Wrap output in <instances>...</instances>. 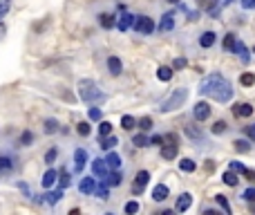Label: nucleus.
I'll use <instances>...</instances> for the list:
<instances>
[{
    "label": "nucleus",
    "mask_w": 255,
    "mask_h": 215,
    "mask_svg": "<svg viewBox=\"0 0 255 215\" xmlns=\"http://www.w3.org/2000/svg\"><path fill=\"white\" fill-rule=\"evenodd\" d=\"M190 204H193V195L190 193H184V195H179V200H177V211L179 213H184V211H188L190 209Z\"/></svg>",
    "instance_id": "9b49d317"
},
{
    "label": "nucleus",
    "mask_w": 255,
    "mask_h": 215,
    "mask_svg": "<svg viewBox=\"0 0 255 215\" xmlns=\"http://www.w3.org/2000/svg\"><path fill=\"white\" fill-rule=\"evenodd\" d=\"M233 114L238 119L251 117V114H253V106H251V103H235V106H233Z\"/></svg>",
    "instance_id": "1a4fd4ad"
},
{
    "label": "nucleus",
    "mask_w": 255,
    "mask_h": 215,
    "mask_svg": "<svg viewBox=\"0 0 255 215\" xmlns=\"http://www.w3.org/2000/svg\"><path fill=\"white\" fill-rule=\"evenodd\" d=\"M179 168H181V171H184V173H193L197 166H195V162H193V159H188V157H186V159H181V162H179Z\"/></svg>",
    "instance_id": "bb28decb"
},
{
    "label": "nucleus",
    "mask_w": 255,
    "mask_h": 215,
    "mask_svg": "<svg viewBox=\"0 0 255 215\" xmlns=\"http://www.w3.org/2000/svg\"><path fill=\"white\" fill-rule=\"evenodd\" d=\"M132 144H134L136 148H145V146H150V144H148V137H145V135H134Z\"/></svg>",
    "instance_id": "7c9ffc66"
},
{
    "label": "nucleus",
    "mask_w": 255,
    "mask_h": 215,
    "mask_svg": "<svg viewBox=\"0 0 255 215\" xmlns=\"http://www.w3.org/2000/svg\"><path fill=\"white\" fill-rule=\"evenodd\" d=\"M244 177H247L249 182H255V171H249V168H244V173H242Z\"/></svg>",
    "instance_id": "864d4df0"
},
{
    "label": "nucleus",
    "mask_w": 255,
    "mask_h": 215,
    "mask_svg": "<svg viewBox=\"0 0 255 215\" xmlns=\"http://www.w3.org/2000/svg\"><path fill=\"white\" fill-rule=\"evenodd\" d=\"M213 43H215V34H213V31H204L202 38H199V45H202V47H211Z\"/></svg>",
    "instance_id": "4be33fe9"
},
{
    "label": "nucleus",
    "mask_w": 255,
    "mask_h": 215,
    "mask_svg": "<svg viewBox=\"0 0 255 215\" xmlns=\"http://www.w3.org/2000/svg\"><path fill=\"white\" fill-rule=\"evenodd\" d=\"M247 202H255V189H247L244 191V195H242Z\"/></svg>",
    "instance_id": "49530a36"
},
{
    "label": "nucleus",
    "mask_w": 255,
    "mask_h": 215,
    "mask_svg": "<svg viewBox=\"0 0 255 215\" xmlns=\"http://www.w3.org/2000/svg\"><path fill=\"white\" fill-rule=\"evenodd\" d=\"M172 27H175V20H172V13H166V16L161 18V25H159V29H161V31H170Z\"/></svg>",
    "instance_id": "412c9836"
},
{
    "label": "nucleus",
    "mask_w": 255,
    "mask_h": 215,
    "mask_svg": "<svg viewBox=\"0 0 255 215\" xmlns=\"http://www.w3.org/2000/svg\"><path fill=\"white\" fill-rule=\"evenodd\" d=\"M132 18H134V16H130V13H124V16L117 20V27H119V31H126L128 27L132 25Z\"/></svg>",
    "instance_id": "aec40b11"
},
{
    "label": "nucleus",
    "mask_w": 255,
    "mask_h": 215,
    "mask_svg": "<svg viewBox=\"0 0 255 215\" xmlns=\"http://www.w3.org/2000/svg\"><path fill=\"white\" fill-rule=\"evenodd\" d=\"M148 144H150V146H161V144H163V137L154 135V137H152V139H148Z\"/></svg>",
    "instance_id": "603ef678"
},
{
    "label": "nucleus",
    "mask_w": 255,
    "mask_h": 215,
    "mask_svg": "<svg viewBox=\"0 0 255 215\" xmlns=\"http://www.w3.org/2000/svg\"><path fill=\"white\" fill-rule=\"evenodd\" d=\"M92 171H94V175L106 177V175H108V164H106V159H94V162H92Z\"/></svg>",
    "instance_id": "ddd939ff"
},
{
    "label": "nucleus",
    "mask_w": 255,
    "mask_h": 215,
    "mask_svg": "<svg viewBox=\"0 0 255 215\" xmlns=\"http://www.w3.org/2000/svg\"><path fill=\"white\" fill-rule=\"evenodd\" d=\"M76 132H79L81 137H88L90 132H92V128H90V123H88V121H81L79 126H76Z\"/></svg>",
    "instance_id": "c756f323"
},
{
    "label": "nucleus",
    "mask_w": 255,
    "mask_h": 215,
    "mask_svg": "<svg viewBox=\"0 0 255 215\" xmlns=\"http://www.w3.org/2000/svg\"><path fill=\"white\" fill-rule=\"evenodd\" d=\"M112 132V123L110 121H101L99 123V137H106Z\"/></svg>",
    "instance_id": "cd10ccee"
},
{
    "label": "nucleus",
    "mask_w": 255,
    "mask_h": 215,
    "mask_svg": "<svg viewBox=\"0 0 255 215\" xmlns=\"http://www.w3.org/2000/svg\"><path fill=\"white\" fill-rule=\"evenodd\" d=\"M9 7H11V4H9V0H2V2H0V18L9 11Z\"/></svg>",
    "instance_id": "3c124183"
},
{
    "label": "nucleus",
    "mask_w": 255,
    "mask_h": 215,
    "mask_svg": "<svg viewBox=\"0 0 255 215\" xmlns=\"http://www.w3.org/2000/svg\"><path fill=\"white\" fill-rule=\"evenodd\" d=\"M186 97H188V92H186L184 88L175 90V92H172L170 97L161 103V112H172V110L181 108V106H184V101H186Z\"/></svg>",
    "instance_id": "7ed1b4c3"
},
{
    "label": "nucleus",
    "mask_w": 255,
    "mask_h": 215,
    "mask_svg": "<svg viewBox=\"0 0 255 215\" xmlns=\"http://www.w3.org/2000/svg\"><path fill=\"white\" fill-rule=\"evenodd\" d=\"M136 211H139V202H128L126 204V213L128 215H134Z\"/></svg>",
    "instance_id": "a19ab883"
},
{
    "label": "nucleus",
    "mask_w": 255,
    "mask_h": 215,
    "mask_svg": "<svg viewBox=\"0 0 255 215\" xmlns=\"http://www.w3.org/2000/svg\"><path fill=\"white\" fill-rule=\"evenodd\" d=\"M253 52H255V49H253Z\"/></svg>",
    "instance_id": "052dcab7"
},
{
    "label": "nucleus",
    "mask_w": 255,
    "mask_h": 215,
    "mask_svg": "<svg viewBox=\"0 0 255 215\" xmlns=\"http://www.w3.org/2000/svg\"><path fill=\"white\" fill-rule=\"evenodd\" d=\"M226 132V121H215L213 123V135H222Z\"/></svg>",
    "instance_id": "58836bf2"
},
{
    "label": "nucleus",
    "mask_w": 255,
    "mask_h": 215,
    "mask_svg": "<svg viewBox=\"0 0 255 215\" xmlns=\"http://www.w3.org/2000/svg\"><path fill=\"white\" fill-rule=\"evenodd\" d=\"M222 47L229 49V52H233V47H235V36H233V34H226V36H224V43H222Z\"/></svg>",
    "instance_id": "2f4dec72"
},
{
    "label": "nucleus",
    "mask_w": 255,
    "mask_h": 215,
    "mask_svg": "<svg viewBox=\"0 0 255 215\" xmlns=\"http://www.w3.org/2000/svg\"><path fill=\"white\" fill-rule=\"evenodd\" d=\"M94 177H83L81 180V186H79V191L81 193H85V195H90V193H94Z\"/></svg>",
    "instance_id": "2eb2a0df"
},
{
    "label": "nucleus",
    "mask_w": 255,
    "mask_h": 215,
    "mask_svg": "<svg viewBox=\"0 0 255 215\" xmlns=\"http://www.w3.org/2000/svg\"><path fill=\"white\" fill-rule=\"evenodd\" d=\"M43 128H45V132H47V135H54V132L58 130V121H56V119H45Z\"/></svg>",
    "instance_id": "a878e982"
},
{
    "label": "nucleus",
    "mask_w": 255,
    "mask_h": 215,
    "mask_svg": "<svg viewBox=\"0 0 255 215\" xmlns=\"http://www.w3.org/2000/svg\"><path fill=\"white\" fill-rule=\"evenodd\" d=\"M58 184H61V189H67V186H70V175H67L65 171L61 173V180H58Z\"/></svg>",
    "instance_id": "37998d69"
},
{
    "label": "nucleus",
    "mask_w": 255,
    "mask_h": 215,
    "mask_svg": "<svg viewBox=\"0 0 255 215\" xmlns=\"http://www.w3.org/2000/svg\"><path fill=\"white\" fill-rule=\"evenodd\" d=\"M108 70H110V74L119 76L121 70H124V65H121V61L117 56H110V58H108Z\"/></svg>",
    "instance_id": "4468645a"
},
{
    "label": "nucleus",
    "mask_w": 255,
    "mask_h": 215,
    "mask_svg": "<svg viewBox=\"0 0 255 215\" xmlns=\"http://www.w3.org/2000/svg\"><path fill=\"white\" fill-rule=\"evenodd\" d=\"M106 164H108V168H112V171H119L121 168V157L117 153H110L106 157Z\"/></svg>",
    "instance_id": "dca6fc26"
},
{
    "label": "nucleus",
    "mask_w": 255,
    "mask_h": 215,
    "mask_svg": "<svg viewBox=\"0 0 255 215\" xmlns=\"http://www.w3.org/2000/svg\"><path fill=\"white\" fill-rule=\"evenodd\" d=\"M56 177H58V173L56 171H47L43 175V186L45 189H49V186H54V182H56Z\"/></svg>",
    "instance_id": "b1692460"
},
{
    "label": "nucleus",
    "mask_w": 255,
    "mask_h": 215,
    "mask_svg": "<svg viewBox=\"0 0 255 215\" xmlns=\"http://www.w3.org/2000/svg\"><path fill=\"white\" fill-rule=\"evenodd\" d=\"M247 137H249V139H255V123L247 126Z\"/></svg>",
    "instance_id": "5fc2aeb1"
},
{
    "label": "nucleus",
    "mask_w": 255,
    "mask_h": 215,
    "mask_svg": "<svg viewBox=\"0 0 255 215\" xmlns=\"http://www.w3.org/2000/svg\"><path fill=\"white\" fill-rule=\"evenodd\" d=\"M211 94L215 101H220V103H226V101H231V97H233V88H231V83L229 81H224V79H220L215 83V88L211 90Z\"/></svg>",
    "instance_id": "f03ea898"
},
{
    "label": "nucleus",
    "mask_w": 255,
    "mask_h": 215,
    "mask_svg": "<svg viewBox=\"0 0 255 215\" xmlns=\"http://www.w3.org/2000/svg\"><path fill=\"white\" fill-rule=\"evenodd\" d=\"M94 193H97L101 200H108V189H106V186H99V189L94 186Z\"/></svg>",
    "instance_id": "de8ad7c7"
},
{
    "label": "nucleus",
    "mask_w": 255,
    "mask_h": 215,
    "mask_svg": "<svg viewBox=\"0 0 255 215\" xmlns=\"http://www.w3.org/2000/svg\"><path fill=\"white\" fill-rule=\"evenodd\" d=\"M242 7L244 9H255V0H242Z\"/></svg>",
    "instance_id": "6e6d98bb"
},
{
    "label": "nucleus",
    "mask_w": 255,
    "mask_h": 215,
    "mask_svg": "<svg viewBox=\"0 0 255 215\" xmlns=\"http://www.w3.org/2000/svg\"><path fill=\"white\" fill-rule=\"evenodd\" d=\"M224 184H226V186H238V175H235L233 171L224 173Z\"/></svg>",
    "instance_id": "473e14b6"
},
{
    "label": "nucleus",
    "mask_w": 255,
    "mask_h": 215,
    "mask_svg": "<svg viewBox=\"0 0 255 215\" xmlns=\"http://www.w3.org/2000/svg\"><path fill=\"white\" fill-rule=\"evenodd\" d=\"M186 135H188L190 139H195V141L202 139V130H199L195 123H188V126H186Z\"/></svg>",
    "instance_id": "6ab92c4d"
},
{
    "label": "nucleus",
    "mask_w": 255,
    "mask_h": 215,
    "mask_svg": "<svg viewBox=\"0 0 255 215\" xmlns=\"http://www.w3.org/2000/svg\"><path fill=\"white\" fill-rule=\"evenodd\" d=\"M172 67H186V61H184V58H177L175 65H172Z\"/></svg>",
    "instance_id": "4d7b16f0"
},
{
    "label": "nucleus",
    "mask_w": 255,
    "mask_h": 215,
    "mask_svg": "<svg viewBox=\"0 0 255 215\" xmlns=\"http://www.w3.org/2000/svg\"><path fill=\"white\" fill-rule=\"evenodd\" d=\"M166 139H168V144H161V157L170 162V159L177 157V139H175V135L166 137Z\"/></svg>",
    "instance_id": "39448f33"
},
{
    "label": "nucleus",
    "mask_w": 255,
    "mask_h": 215,
    "mask_svg": "<svg viewBox=\"0 0 255 215\" xmlns=\"http://www.w3.org/2000/svg\"><path fill=\"white\" fill-rule=\"evenodd\" d=\"M121 180H124V177H121V173H119V171H115L112 175H108V186H119V184H121Z\"/></svg>",
    "instance_id": "c85d7f7f"
},
{
    "label": "nucleus",
    "mask_w": 255,
    "mask_h": 215,
    "mask_svg": "<svg viewBox=\"0 0 255 215\" xmlns=\"http://www.w3.org/2000/svg\"><path fill=\"white\" fill-rule=\"evenodd\" d=\"M121 126H124L126 130H132V128L136 126V119H134V117H130V114H126V117L121 119Z\"/></svg>",
    "instance_id": "72a5a7b5"
},
{
    "label": "nucleus",
    "mask_w": 255,
    "mask_h": 215,
    "mask_svg": "<svg viewBox=\"0 0 255 215\" xmlns=\"http://www.w3.org/2000/svg\"><path fill=\"white\" fill-rule=\"evenodd\" d=\"M168 2H172V4H177V2H179V0H168Z\"/></svg>",
    "instance_id": "bf43d9fd"
},
{
    "label": "nucleus",
    "mask_w": 255,
    "mask_h": 215,
    "mask_svg": "<svg viewBox=\"0 0 255 215\" xmlns=\"http://www.w3.org/2000/svg\"><path fill=\"white\" fill-rule=\"evenodd\" d=\"M61 198H63V189H61V191H54V193H49V195H47V202H49V204H56Z\"/></svg>",
    "instance_id": "ea45409f"
},
{
    "label": "nucleus",
    "mask_w": 255,
    "mask_h": 215,
    "mask_svg": "<svg viewBox=\"0 0 255 215\" xmlns=\"http://www.w3.org/2000/svg\"><path fill=\"white\" fill-rule=\"evenodd\" d=\"M157 76H159V81H170V79H172V67L161 65V67L157 70Z\"/></svg>",
    "instance_id": "5701e85b"
},
{
    "label": "nucleus",
    "mask_w": 255,
    "mask_h": 215,
    "mask_svg": "<svg viewBox=\"0 0 255 215\" xmlns=\"http://www.w3.org/2000/svg\"><path fill=\"white\" fill-rule=\"evenodd\" d=\"M117 144H119V139H117V137H110V135L101 137V148L103 150H112Z\"/></svg>",
    "instance_id": "a211bd4d"
},
{
    "label": "nucleus",
    "mask_w": 255,
    "mask_h": 215,
    "mask_svg": "<svg viewBox=\"0 0 255 215\" xmlns=\"http://www.w3.org/2000/svg\"><path fill=\"white\" fill-rule=\"evenodd\" d=\"M233 52H235V54H240L244 63H249V49H247V45H244V43H235Z\"/></svg>",
    "instance_id": "393cba45"
},
{
    "label": "nucleus",
    "mask_w": 255,
    "mask_h": 215,
    "mask_svg": "<svg viewBox=\"0 0 255 215\" xmlns=\"http://www.w3.org/2000/svg\"><path fill=\"white\" fill-rule=\"evenodd\" d=\"M79 97L83 99L85 103H101V101H106V94L99 90V85L94 83V81H90V79H83V81H79Z\"/></svg>",
    "instance_id": "f257e3e1"
},
{
    "label": "nucleus",
    "mask_w": 255,
    "mask_h": 215,
    "mask_svg": "<svg viewBox=\"0 0 255 215\" xmlns=\"http://www.w3.org/2000/svg\"><path fill=\"white\" fill-rule=\"evenodd\" d=\"M74 166H76V171H83V168H85V164H88V153H85V150L83 148H79V150H76V153H74Z\"/></svg>",
    "instance_id": "f8f14e48"
},
{
    "label": "nucleus",
    "mask_w": 255,
    "mask_h": 215,
    "mask_svg": "<svg viewBox=\"0 0 255 215\" xmlns=\"http://www.w3.org/2000/svg\"><path fill=\"white\" fill-rule=\"evenodd\" d=\"M90 119H92V121H101V110H99V108H90Z\"/></svg>",
    "instance_id": "a18cd8bd"
},
{
    "label": "nucleus",
    "mask_w": 255,
    "mask_h": 215,
    "mask_svg": "<svg viewBox=\"0 0 255 215\" xmlns=\"http://www.w3.org/2000/svg\"><path fill=\"white\" fill-rule=\"evenodd\" d=\"M235 150H238V153H249V150H251V146H249L247 139H238V141H235Z\"/></svg>",
    "instance_id": "c9c22d12"
},
{
    "label": "nucleus",
    "mask_w": 255,
    "mask_h": 215,
    "mask_svg": "<svg viewBox=\"0 0 255 215\" xmlns=\"http://www.w3.org/2000/svg\"><path fill=\"white\" fill-rule=\"evenodd\" d=\"M136 126H139L141 130H150V128H152L154 123H152V119H150V117H141L139 121H136Z\"/></svg>",
    "instance_id": "f704fd0d"
},
{
    "label": "nucleus",
    "mask_w": 255,
    "mask_h": 215,
    "mask_svg": "<svg viewBox=\"0 0 255 215\" xmlns=\"http://www.w3.org/2000/svg\"><path fill=\"white\" fill-rule=\"evenodd\" d=\"M132 27H134V31H139V34H152L154 31V22H152V18H148V16L132 18Z\"/></svg>",
    "instance_id": "20e7f679"
},
{
    "label": "nucleus",
    "mask_w": 255,
    "mask_h": 215,
    "mask_svg": "<svg viewBox=\"0 0 255 215\" xmlns=\"http://www.w3.org/2000/svg\"><path fill=\"white\" fill-rule=\"evenodd\" d=\"M9 168H11V162H9V159H4V157H0V173L9 171Z\"/></svg>",
    "instance_id": "8fccbe9b"
},
{
    "label": "nucleus",
    "mask_w": 255,
    "mask_h": 215,
    "mask_svg": "<svg viewBox=\"0 0 255 215\" xmlns=\"http://www.w3.org/2000/svg\"><path fill=\"white\" fill-rule=\"evenodd\" d=\"M99 18H101V20H99V22H101V27H103V29H112V27L117 25V20H115V16H112V13H101V16H99Z\"/></svg>",
    "instance_id": "f3484780"
},
{
    "label": "nucleus",
    "mask_w": 255,
    "mask_h": 215,
    "mask_svg": "<svg viewBox=\"0 0 255 215\" xmlns=\"http://www.w3.org/2000/svg\"><path fill=\"white\" fill-rule=\"evenodd\" d=\"M215 200H217V204H220L226 213H231V204H229V200H226L224 195H215Z\"/></svg>",
    "instance_id": "4c0bfd02"
},
{
    "label": "nucleus",
    "mask_w": 255,
    "mask_h": 215,
    "mask_svg": "<svg viewBox=\"0 0 255 215\" xmlns=\"http://www.w3.org/2000/svg\"><path fill=\"white\" fill-rule=\"evenodd\" d=\"M148 180H150V175H148L145 171H141L139 175H136L134 184H132V193H134V195H141V193H143V189H145V184H148Z\"/></svg>",
    "instance_id": "423d86ee"
},
{
    "label": "nucleus",
    "mask_w": 255,
    "mask_h": 215,
    "mask_svg": "<svg viewBox=\"0 0 255 215\" xmlns=\"http://www.w3.org/2000/svg\"><path fill=\"white\" fill-rule=\"evenodd\" d=\"M208 117H211V106H208L206 101H199L197 106H195V119H197V121H206Z\"/></svg>",
    "instance_id": "0eeeda50"
},
{
    "label": "nucleus",
    "mask_w": 255,
    "mask_h": 215,
    "mask_svg": "<svg viewBox=\"0 0 255 215\" xmlns=\"http://www.w3.org/2000/svg\"><path fill=\"white\" fill-rule=\"evenodd\" d=\"M240 83L247 85V88H251V85H255V74H251V72H247V74H242V79H240Z\"/></svg>",
    "instance_id": "e433bc0d"
},
{
    "label": "nucleus",
    "mask_w": 255,
    "mask_h": 215,
    "mask_svg": "<svg viewBox=\"0 0 255 215\" xmlns=\"http://www.w3.org/2000/svg\"><path fill=\"white\" fill-rule=\"evenodd\" d=\"M168 195H170V191H168L166 184H157L152 189V200L154 202H163V200H168Z\"/></svg>",
    "instance_id": "9d476101"
},
{
    "label": "nucleus",
    "mask_w": 255,
    "mask_h": 215,
    "mask_svg": "<svg viewBox=\"0 0 255 215\" xmlns=\"http://www.w3.org/2000/svg\"><path fill=\"white\" fill-rule=\"evenodd\" d=\"M231 171H233V173H244V164H240V162H231Z\"/></svg>",
    "instance_id": "09e8293b"
},
{
    "label": "nucleus",
    "mask_w": 255,
    "mask_h": 215,
    "mask_svg": "<svg viewBox=\"0 0 255 215\" xmlns=\"http://www.w3.org/2000/svg\"><path fill=\"white\" fill-rule=\"evenodd\" d=\"M0 36H4V25H0Z\"/></svg>",
    "instance_id": "13d9d810"
},
{
    "label": "nucleus",
    "mask_w": 255,
    "mask_h": 215,
    "mask_svg": "<svg viewBox=\"0 0 255 215\" xmlns=\"http://www.w3.org/2000/svg\"><path fill=\"white\" fill-rule=\"evenodd\" d=\"M56 155H58V150H56V148H52L47 155H45V164H54V159H56Z\"/></svg>",
    "instance_id": "c03bdc74"
},
{
    "label": "nucleus",
    "mask_w": 255,
    "mask_h": 215,
    "mask_svg": "<svg viewBox=\"0 0 255 215\" xmlns=\"http://www.w3.org/2000/svg\"><path fill=\"white\" fill-rule=\"evenodd\" d=\"M220 79H222L220 74H211V76H206V79L202 81V85H199V92H202V94H208L213 88H215V83H217Z\"/></svg>",
    "instance_id": "6e6552de"
},
{
    "label": "nucleus",
    "mask_w": 255,
    "mask_h": 215,
    "mask_svg": "<svg viewBox=\"0 0 255 215\" xmlns=\"http://www.w3.org/2000/svg\"><path fill=\"white\" fill-rule=\"evenodd\" d=\"M31 141H34V135H31V132H22V137H20V144H22V146H29Z\"/></svg>",
    "instance_id": "79ce46f5"
}]
</instances>
